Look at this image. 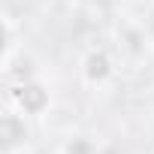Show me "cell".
Returning <instances> with one entry per match:
<instances>
[{
  "mask_svg": "<svg viewBox=\"0 0 154 154\" xmlns=\"http://www.w3.org/2000/svg\"><path fill=\"white\" fill-rule=\"evenodd\" d=\"M18 97H21V106H27L30 112H33V109H39V106L45 103L42 88H33V85H30V88H21V94H18Z\"/></svg>",
  "mask_w": 154,
  "mask_h": 154,
  "instance_id": "obj_1",
  "label": "cell"
},
{
  "mask_svg": "<svg viewBox=\"0 0 154 154\" xmlns=\"http://www.w3.org/2000/svg\"><path fill=\"white\" fill-rule=\"evenodd\" d=\"M106 72V60L103 57H91V75H103Z\"/></svg>",
  "mask_w": 154,
  "mask_h": 154,
  "instance_id": "obj_2",
  "label": "cell"
}]
</instances>
